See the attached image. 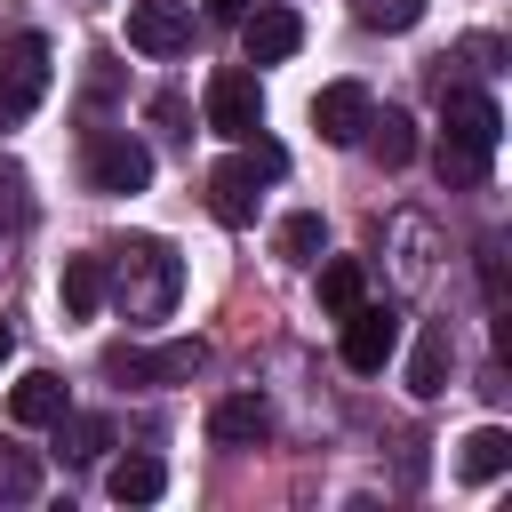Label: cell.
<instances>
[{
    "label": "cell",
    "mask_w": 512,
    "mask_h": 512,
    "mask_svg": "<svg viewBox=\"0 0 512 512\" xmlns=\"http://www.w3.org/2000/svg\"><path fill=\"white\" fill-rule=\"evenodd\" d=\"M88 184H96V192H144V184H152V144H136L128 128L88 136Z\"/></svg>",
    "instance_id": "7"
},
{
    "label": "cell",
    "mask_w": 512,
    "mask_h": 512,
    "mask_svg": "<svg viewBox=\"0 0 512 512\" xmlns=\"http://www.w3.org/2000/svg\"><path fill=\"white\" fill-rule=\"evenodd\" d=\"M128 48L136 56H184L192 48V0H128Z\"/></svg>",
    "instance_id": "8"
},
{
    "label": "cell",
    "mask_w": 512,
    "mask_h": 512,
    "mask_svg": "<svg viewBox=\"0 0 512 512\" xmlns=\"http://www.w3.org/2000/svg\"><path fill=\"white\" fill-rule=\"evenodd\" d=\"M392 352H400V312L360 296V304L344 312V368H352V376H376V368H392Z\"/></svg>",
    "instance_id": "6"
},
{
    "label": "cell",
    "mask_w": 512,
    "mask_h": 512,
    "mask_svg": "<svg viewBox=\"0 0 512 512\" xmlns=\"http://www.w3.org/2000/svg\"><path fill=\"white\" fill-rule=\"evenodd\" d=\"M352 16H360L368 32H408V24L424 16V0H352Z\"/></svg>",
    "instance_id": "23"
},
{
    "label": "cell",
    "mask_w": 512,
    "mask_h": 512,
    "mask_svg": "<svg viewBox=\"0 0 512 512\" xmlns=\"http://www.w3.org/2000/svg\"><path fill=\"white\" fill-rule=\"evenodd\" d=\"M40 480H48V472H40L32 448H0V504H32Z\"/></svg>",
    "instance_id": "19"
},
{
    "label": "cell",
    "mask_w": 512,
    "mask_h": 512,
    "mask_svg": "<svg viewBox=\"0 0 512 512\" xmlns=\"http://www.w3.org/2000/svg\"><path fill=\"white\" fill-rule=\"evenodd\" d=\"M32 224V176L0 152V232H24Z\"/></svg>",
    "instance_id": "22"
},
{
    "label": "cell",
    "mask_w": 512,
    "mask_h": 512,
    "mask_svg": "<svg viewBox=\"0 0 512 512\" xmlns=\"http://www.w3.org/2000/svg\"><path fill=\"white\" fill-rule=\"evenodd\" d=\"M288 176V152L272 144V136H240V152L224 160V168H208V208H216V224H256V200H264V184H280Z\"/></svg>",
    "instance_id": "3"
},
{
    "label": "cell",
    "mask_w": 512,
    "mask_h": 512,
    "mask_svg": "<svg viewBox=\"0 0 512 512\" xmlns=\"http://www.w3.org/2000/svg\"><path fill=\"white\" fill-rule=\"evenodd\" d=\"M240 48H248V64H288L296 48H304V24H296V8H256V16H240Z\"/></svg>",
    "instance_id": "9"
},
{
    "label": "cell",
    "mask_w": 512,
    "mask_h": 512,
    "mask_svg": "<svg viewBox=\"0 0 512 512\" xmlns=\"http://www.w3.org/2000/svg\"><path fill=\"white\" fill-rule=\"evenodd\" d=\"M64 408H72V400H64V376H48V368H32V376L8 392V416H16V424H56Z\"/></svg>",
    "instance_id": "16"
},
{
    "label": "cell",
    "mask_w": 512,
    "mask_h": 512,
    "mask_svg": "<svg viewBox=\"0 0 512 512\" xmlns=\"http://www.w3.org/2000/svg\"><path fill=\"white\" fill-rule=\"evenodd\" d=\"M208 16H216V24H240V16H248V0H208Z\"/></svg>",
    "instance_id": "26"
},
{
    "label": "cell",
    "mask_w": 512,
    "mask_h": 512,
    "mask_svg": "<svg viewBox=\"0 0 512 512\" xmlns=\"http://www.w3.org/2000/svg\"><path fill=\"white\" fill-rule=\"evenodd\" d=\"M360 136L376 144V160H384V168H408V160H416V120H408L400 104H384V112L368 104V128H360Z\"/></svg>",
    "instance_id": "14"
},
{
    "label": "cell",
    "mask_w": 512,
    "mask_h": 512,
    "mask_svg": "<svg viewBox=\"0 0 512 512\" xmlns=\"http://www.w3.org/2000/svg\"><path fill=\"white\" fill-rule=\"evenodd\" d=\"M8 352H16V328H8V320H0V368H8Z\"/></svg>",
    "instance_id": "27"
},
{
    "label": "cell",
    "mask_w": 512,
    "mask_h": 512,
    "mask_svg": "<svg viewBox=\"0 0 512 512\" xmlns=\"http://www.w3.org/2000/svg\"><path fill=\"white\" fill-rule=\"evenodd\" d=\"M104 488H112V504H152V496L168 488V464H160V456H120V464L104 472Z\"/></svg>",
    "instance_id": "17"
},
{
    "label": "cell",
    "mask_w": 512,
    "mask_h": 512,
    "mask_svg": "<svg viewBox=\"0 0 512 512\" xmlns=\"http://www.w3.org/2000/svg\"><path fill=\"white\" fill-rule=\"evenodd\" d=\"M200 120L216 128V136H256L264 128V80L248 72V64H216L208 72V96H200Z\"/></svg>",
    "instance_id": "4"
},
{
    "label": "cell",
    "mask_w": 512,
    "mask_h": 512,
    "mask_svg": "<svg viewBox=\"0 0 512 512\" xmlns=\"http://www.w3.org/2000/svg\"><path fill=\"white\" fill-rule=\"evenodd\" d=\"M64 320H96L104 312V256H64Z\"/></svg>",
    "instance_id": "15"
},
{
    "label": "cell",
    "mask_w": 512,
    "mask_h": 512,
    "mask_svg": "<svg viewBox=\"0 0 512 512\" xmlns=\"http://www.w3.org/2000/svg\"><path fill=\"white\" fill-rule=\"evenodd\" d=\"M448 368H456V336H448V320H424V336L408 352V392L416 400H440L448 392Z\"/></svg>",
    "instance_id": "12"
},
{
    "label": "cell",
    "mask_w": 512,
    "mask_h": 512,
    "mask_svg": "<svg viewBox=\"0 0 512 512\" xmlns=\"http://www.w3.org/2000/svg\"><path fill=\"white\" fill-rule=\"evenodd\" d=\"M208 440H216V448H264V440H272V408H264V392H232V400H216V408H208Z\"/></svg>",
    "instance_id": "11"
},
{
    "label": "cell",
    "mask_w": 512,
    "mask_h": 512,
    "mask_svg": "<svg viewBox=\"0 0 512 512\" xmlns=\"http://www.w3.org/2000/svg\"><path fill=\"white\" fill-rule=\"evenodd\" d=\"M208 368V344L200 336H176V344H112L104 352V376H120V384H192Z\"/></svg>",
    "instance_id": "5"
},
{
    "label": "cell",
    "mask_w": 512,
    "mask_h": 512,
    "mask_svg": "<svg viewBox=\"0 0 512 512\" xmlns=\"http://www.w3.org/2000/svg\"><path fill=\"white\" fill-rule=\"evenodd\" d=\"M56 448H64V456H104V448H112V424L64 408V416H56Z\"/></svg>",
    "instance_id": "21"
},
{
    "label": "cell",
    "mask_w": 512,
    "mask_h": 512,
    "mask_svg": "<svg viewBox=\"0 0 512 512\" xmlns=\"http://www.w3.org/2000/svg\"><path fill=\"white\" fill-rule=\"evenodd\" d=\"M320 248H328V224H320L312 208H296V216L280 224V256H288V264H320Z\"/></svg>",
    "instance_id": "20"
},
{
    "label": "cell",
    "mask_w": 512,
    "mask_h": 512,
    "mask_svg": "<svg viewBox=\"0 0 512 512\" xmlns=\"http://www.w3.org/2000/svg\"><path fill=\"white\" fill-rule=\"evenodd\" d=\"M456 472H464V480H504V472H512V432H504V424L464 432V440H456Z\"/></svg>",
    "instance_id": "13"
},
{
    "label": "cell",
    "mask_w": 512,
    "mask_h": 512,
    "mask_svg": "<svg viewBox=\"0 0 512 512\" xmlns=\"http://www.w3.org/2000/svg\"><path fill=\"white\" fill-rule=\"evenodd\" d=\"M152 120H160L176 144H192V128H184V120H192V112H184V96H160V104H152Z\"/></svg>",
    "instance_id": "25"
},
{
    "label": "cell",
    "mask_w": 512,
    "mask_h": 512,
    "mask_svg": "<svg viewBox=\"0 0 512 512\" xmlns=\"http://www.w3.org/2000/svg\"><path fill=\"white\" fill-rule=\"evenodd\" d=\"M360 296H368V272H360L352 256H328V264H320V304H328V312L344 320V312H352Z\"/></svg>",
    "instance_id": "18"
},
{
    "label": "cell",
    "mask_w": 512,
    "mask_h": 512,
    "mask_svg": "<svg viewBox=\"0 0 512 512\" xmlns=\"http://www.w3.org/2000/svg\"><path fill=\"white\" fill-rule=\"evenodd\" d=\"M496 144H504L496 96L448 88V80H440V184H480L488 160H496Z\"/></svg>",
    "instance_id": "2"
},
{
    "label": "cell",
    "mask_w": 512,
    "mask_h": 512,
    "mask_svg": "<svg viewBox=\"0 0 512 512\" xmlns=\"http://www.w3.org/2000/svg\"><path fill=\"white\" fill-rule=\"evenodd\" d=\"M368 88L360 80H328L320 96H312V128L328 136V144H360V128H368Z\"/></svg>",
    "instance_id": "10"
},
{
    "label": "cell",
    "mask_w": 512,
    "mask_h": 512,
    "mask_svg": "<svg viewBox=\"0 0 512 512\" xmlns=\"http://www.w3.org/2000/svg\"><path fill=\"white\" fill-rule=\"evenodd\" d=\"M40 96H48V88H32V80H16V72H0V136H8V128H24Z\"/></svg>",
    "instance_id": "24"
},
{
    "label": "cell",
    "mask_w": 512,
    "mask_h": 512,
    "mask_svg": "<svg viewBox=\"0 0 512 512\" xmlns=\"http://www.w3.org/2000/svg\"><path fill=\"white\" fill-rule=\"evenodd\" d=\"M104 296L128 312V320H168L176 296H184V256L160 240V232H136L120 248H104Z\"/></svg>",
    "instance_id": "1"
}]
</instances>
